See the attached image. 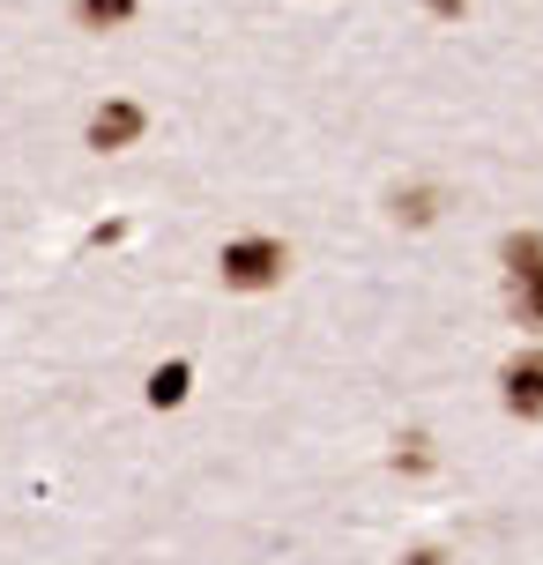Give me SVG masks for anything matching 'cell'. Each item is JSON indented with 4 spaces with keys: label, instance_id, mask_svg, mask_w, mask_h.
<instances>
[{
    "label": "cell",
    "instance_id": "1",
    "mask_svg": "<svg viewBox=\"0 0 543 565\" xmlns=\"http://www.w3.org/2000/svg\"><path fill=\"white\" fill-rule=\"evenodd\" d=\"M216 276H224V290H276V282L290 276V246L284 238H231L224 254H216Z\"/></svg>",
    "mask_w": 543,
    "mask_h": 565
},
{
    "label": "cell",
    "instance_id": "2",
    "mask_svg": "<svg viewBox=\"0 0 543 565\" xmlns=\"http://www.w3.org/2000/svg\"><path fill=\"white\" fill-rule=\"evenodd\" d=\"M507 298H514L521 328H543V238L536 231L507 238Z\"/></svg>",
    "mask_w": 543,
    "mask_h": 565
},
{
    "label": "cell",
    "instance_id": "3",
    "mask_svg": "<svg viewBox=\"0 0 543 565\" xmlns=\"http://www.w3.org/2000/svg\"><path fill=\"white\" fill-rule=\"evenodd\" d=\"M142 127H149L142 105L113 97V105H97V113H89V149H97V157H113V149H127V141H142Z\"/></svg>",
    "mask_w": 543,
    "mask_h": 565
},
{
    "label": "cell",
    "instance_id": "4",
    "mask_svg": "<svg viewBox=\"0 0 543 565\" xmlns=\"http://www.w3.org/2000/svg\"><path fill=\"white\" fill-rule=\"evenodd\" d=\"M499 387H507V409L514 417H543V350L514 358V365L499 372Z\"/></svg>",
    "mask_w": 543,
    "mask_h": 565
},
{
    "label": "cell",
    "instance_id": "5",
    "mask_svg": "<svg viewBox=\"0 0 543 565\" xmlns=\"http://www.w3.org/2000/svg\"><path fill=\"white\" fill-rule=\"evenodd\" d=\"M187 387H194V365H157L149 372V402H157V409H179V402H187Z\"/></svg>",
    "mask_w": 543,
    "mask_h": 565
},
{
    "label": "cell",
    "instance_id": "6",
    "mask_svg": "<svg viewBox=\"0 0 543 565\" xmlns=\"http://www.w3.org/2000/svg\"><path fill=\"white\" fill-rule=\"evenodd\" d=\"M135 15V0H75V23L83 30H119Z\"/></svg>",
    "mask_w": 543,
    "mask_h": 565
},
{
    "label": "cell",
    "instance_id": "7",
    "mask_svg": "<svg viewBox=\"0 0 543 565\" xmlns=\"http://www.w3.org/2000/svg\"><path fill=\"white\" fill-rule=\"evenodd\" d=\"M439 216V194L432 186H409V194H395V224H432Z\"/></svg>",
    "mask_w": 543,
    "mask_h": 565
},
{
    "label": "cell",
    "instance_id": "8",
    "mask_svg": "<svg viewBox=\"0 0 543 565\" xmlns=\"http://www.w3.org/2000/svg\"><path fill=\"white\" fill-rule=\"evenodd\" d=\"M461 8H469V0H432V15H461Z\"/></svg>",
    "mask_w": 543,
    "mask_h": 565
}]
</instances>
